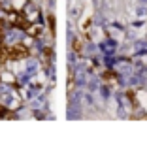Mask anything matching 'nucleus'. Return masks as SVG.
Here are the masks:
<instances>
[{"label":"nucleus","instance_id":"obj_1","mask_svg":"<svg viewBox=\"0 0 147 147\" xmlns=\"http://www.w3.org/2000/svg\"><path fill=\"white\" fill-rule=\"evenodd\" d=\"M8 55L11 57V59H23V57H26L28 55V49L25 47V45H13V47H9L8 49Z\"/></svg>","mask_w":147,"mask_h":147}]
</instances>
